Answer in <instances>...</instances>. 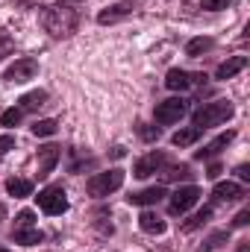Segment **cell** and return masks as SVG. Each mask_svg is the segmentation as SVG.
<instances>
[{"label":"cell","instance_id":"cell-13","mask_svg":"<svg viewBox=\"0 0 250 252\" xmlns=\"http://www.w3.org/2000/svg\"><path fill=\"white\" fill-rule=\"evenodd\" d=\"M12 241H15V244H24V247H36V244L44 241V235L36 229V223H33V226H15V229H12Z\"/></svg>","mask_w":250,"mask_h":252},{"label":"cell","instance_id":"cell-31","mask_svg":"<svg viewBox=\"0 0 250 252\" xmlns=\"http://www.w3.org/2000/svg\"><path fill=\"white\" fill-rule=\"evenodd\" d=\"M12 147H15V138H12V135H0V156L9 153Z\"/></svg>","mask_w":250,"mask_h":252},{"label":"cell","instance_id":"cell-10","mask_svg":"<svg viewBox=\"0 0 250 252\" xmlns=\"http://www.w3.org/2000/svg\"><path fill=\"white\" fill-rule=\"evenodd\" d=\"M162 164H165V153L153 150V153H147V156H141V158L135 161V167H132V176H138V179H147V176L159 173V170H162Z\"/></svg>","mask_w":250,"mask_h":252},{"label":"cell","instance_id":"cell-35","mask_svg":"<svg viewBox=\"0 0 250 252\" xmlns=\"http://www.w3.org/2000/svg\"><path fill=\"white\" fill-rule=\"evenodd\" d=\"M74 3H83V0H59V6H74Z\"/></svg>","mask_w":250,"mask_h":252},{"label":"cell","instance_id":"cell-33","mask_svg":"<svg viewBox=\"0 0 250 252\" xmlns=\"http://www.w3.org/2000/svg\"><path fill=\"white\" fill-rule=\"evenodd\" d=\"M236 176H239L242 182H250V164H239V167H236Z\"/></svg>","mask_w":250,"mask_h":252},{"label":"cell","instance_id":"cell-17","mask_svg":"<svg viewBox=\"0 0 250 252\" xmlns=\"http://www.w3.org/2000/svg\"><path fill=\"white\" fill-rule=\"evenodd\" d=\"M138 226H141V232H147V235H162V232H165V220H162L156 211H141Z\"/></svg>","mask_w":250,"mask_h":252},{"label":"cell","instance_id":"cell-29","mask_svg":"<svg viewBox=\"0 0 250 252\" xmlns=\"http://www.w3.org/2000/svg\"><path fill=\"white\" fill-rule=\"evenodd\" d=\"M33 220H36V214L27 208V211H21V214L15 217V226H33Z\"/></svg>","mask_w":250,"mask_h":252},{"label":"cell","instance_id":"cell-34","mask_svg":"<svg viewBox=\"0 0 250 252\" xmlns=\"http://www.w3.org/2000/svg\"><path fill=\"white\" fill-rule=\"evenodd\" d=\"M218 173H221V164H212V167H209V173H206V176H209V179H218Z\"/></svg>","mask_w":250,"mask_h":252},{"label":"cell","instance_id":"cell-24","mask_svg":"<svg viewBox=\"0 0 250 252\" xmlns=\"http://www.w3.org/2000/svg\"><path fill=\"white\" fill-rule=\"evenodd\" d=\"M209 217H212V208L206 205V208H200V211H197L191 220H186V223H183V229H186V232H191V229H200V226H203Z\"/></svg>","mask_w":250,"mask_h":252},{"label":"cell","instance_id":"cell-22","mask_svg":"<svg viewBox=\"0 0 250 252\" xmlns=\"http://www.w3.org/2000/svg\"><path fill=\"white\" fill-rule=\"evenodd\" d=\"M56 129H59V124L53 118H47V121H36L33 124V135L36 138H50V135H56Z\"/></svg>","mask_w":250,"mask_h":252},{"label":"cell","instance_id":"cell-16","mask_svg":"<svg viewBox=\"0 0 250 252\" xmlns=\"http://www.w3.org/2000/svg\"><path fill=\"white\" fill-rule=\"evenodd\" d=\"M245 67H248V56H230L227 62L215 70V79H233V76L242 73Z\"/></svg>","mask_w":250,"mask_h":252},{"label":"cell","instance_id":"cell-6","mask_svg":"<svg viewBox=\"0 0 250 252\" xmlns=\"http://www.w3.org/2000/svg\"><path fill=\"white\" fill-rule=\"evenodd\" d=\"M188 112V100H183V97H171V100H162L159 106H156V124H177L183 115Z\"/></svg>","mask_w":250,"mask_h":252},{"label":"cell","instance_id":"cell-32","mask_svg":"<svg viewBox=\"0 0 250 252\" xmlns=\"http://www.w3.org/2000/svg\"><path fill=\"white\" fill-rule=\"evenodd\" d=\"M233 223H236V226H248V223H250V208H245V211H239Z\"/></svg>","mask_w":250,"mask_h":252},{"label":"cell","instance_id":"cell-36","mask_svg":"<svg viewBox=\"0 0 250 252\" xmlns=\"http://www.w3.org/2000/svg\"><path fill=\"white\" fill-rule=\"evenodd\" d=\"M239 252H248V250H239Z\"/></svg>","mask_w":250,"mask_h":252},{"label":"cell","instance_id":"cell-25","mask_svg":"<svg viewBox=\"0 0 250 252\" xmlns=\"http://www.w3.org/2000/svg\"><path fill=\"white\" fill-rule=\"evenodd\" d=\"M21 118H24V112H21V109H6V112L0 115V124H3V126H18V124H21Z\"/></svg>","mask_w":250,"mask_h":252},{"label":"cell","instance_id":"cell-28","mask_svg":"<svg viewBox=\"0 0 250 252\" xmlns=\"http://www.w3.org/2000/svg\"><path fill=\"white\" fill-rule=\"evenodd\" d=\"M138 135H141L144 141H156V138H159V126H141Z\"/></svg>","mask_w":250,"mask_h":252},{"label":"cell","instance_id":"cell-20","mask_svg":"<svg viewBox=\"0 0 250 252\" xmlns=\"http://www.w3.org/2000/svg\"><path fill=\"white\" fill-rule=\"evenodd\" d=\"M6 190H9V196L24 199V196L33 193V182H30V179H9V182H6Z\"/></svg>","mask_w":250,"mask_h":252},{"label":"cell","instance_id":"cell-21","mask_svg":"<svg viewBox=\"0 0 250 252\" xmlns=\"http://www.w3.org/2000/svg\"><path fill=\"white\" fill-rule=\"evenodd\" d=\"M191 176H194V173H191L188 164H174V167L162 170V179H165V182H180V179H191Z\"/></svg>","mask_w":250,"mask_h":252},{"label":"cell","instance_id":"cell-12","mask_svg":"<svg viewBox=\"0 0 250 252\" xmlns=\"http://www.w3.org/2000/svg\"><path fill=\"white\" fill-rule=\"evenodd\" d=\"M62 158V150L59 147H53V144H47V147H42L39 150V176L44 179L53 167H56V161Z\"/></svg>","mask_w":250,"mask_h":252},{"label":"cell","instance_id":"cell-37","mask_svg":"<svg viewBox=\"0 0 250 252\" xmlns=\"http://www.w3.org/2000/svg\"><path fill=\"white\" fill-rule=\"evenodd\" d=\"M0 252H3V250H0Z\"/></svg>","mask_w":250,"mask_h":252},{"label":"cell","instance_id":"cell-27","mask_svg":"<svg viewBox=\"0 0 250 252\" xmlns=\"http://www.w3.org/2000/svg\"><path fill=\"white\" fill-rule=\"evenodd\" d=\"M233 0H200V9H206V12H221V9H227Z\"/></svg>","mask_w":250,"mask_h":252},{"label":"cell","instance_id":"cell-11","mask_svg":"<svg viewBox=\"0 0 250 252\" xmlns=\"http://www.w3.org/2000/svg\"><path fill=\"white\" fill-rule=\"evenodd\" d=\"M233 138H236V132H224V135H218V138L209 141L203 150H197L194 158H197V161H209V158H215L221 150H227V144H233Z\"/></svg>","mask_w":250,"mask_h":252},{"label":"cell","instance_id":"cell-23","mask_svg":"<svg viewBox=\"0 0 250 252\" xmlns=\"http://www.w3.org/2000/svg\"><path fill=\"white\" fill-rule=\"evenodd\" d=\"M212 44H215V41H212V38H203V35H200V38H191L186 44V56H200V53L212 50Z\"/></svg>","mask_w":250,"mask_h":252},{"label":"cell","instance_id":"cell-30","mask_svg":"<svg viewBox=\"0 0 250 252\" xmlns=\"http://www.w3.org/2000/svg\"><path fill=\"white\" fill-rule=\"evenodd\" d=\"M221 241H227V232H218V235H212V238H209V244H206L203 250H215V247H221Z\"/></svg>","mask_w":250,"mask_h":252},{"label":"cell","instance_id":"cell-14","mask_svg":"<svg viewBox=\"0 0 250 252\" xmlns=\"http://www.w3.org/2000/svg\"><path fill=\"white\" fill-rule=\"evenodd\" d=\"M162 196H165V188L162 185H153V188H144V190H138V193H129L126 202L129 205H156Z\"/></svg>","mask_w":250,"mask_h":252},{"label":"cell","instance_id":"cell-4","mask_svg":"<svg viewBox=\"0 0 250 252\" xmlns=\"http://www.w3.org/2000/svg\"><path fill=\"white\" fill-rule=\"evenodd\" d=\"M36 199H39V208H42L44 214H50V217H59V214L68 211V196H65L62 185H50V188H44Z\"/></svg>","mask_w":250,"mask_h":252},{"label":"cell","instance_id":"cell-3","mask_svg":"<svg viewBox=\"0 0 250 252\" xmlns=\"http://www.w3.org/2000/svg\"><path fill=\"white\" fill-rule=\"evenodd\" d=\"M121 185H124V170L115 167V170H106V173H94L85 188H88V193H91L94 199H103V196L115 193Z\"/></svg>","mask_w":250,"mask_h":252},{"label":"cell","instance_id":"cell-26","mask_svg":"<svg viewBox=\"0 0 250 252\" xmlns=\"http://www.w3.org/2000/svg\"><path fill=\"white\" fill-rule=\"evenodd\" d=\"M12 50H15V41H12V35H9L6 30H0V59H6Z\"/></svg>","mask_w":250,"mask_h":252},{"label":"cell","instance_id":"cell-18","mask_svg":"<svg viewBox=\"0 0 250 252\" xmlns=\"http://www.w3.org/2000/svg\"><path fill=\"white\" fill-rule=\"evenodd\" d=\"M44 100H47V91L36 88V91H27V94L18 100V103H21L18 109H21V112H36V109H42V106H44Z\"/></svg>","mask_w":250,"mask_h":252},{"label":"cell","instance_id":"cell-5","mask_svg":"<svg viewBox=\"0 0 250 252\" xmlns=\"http://www.w3.org/2000/svg\"><path fill=\"white\" fill-rule=\"evenodd\" d=\"M200 199V188L197 185H186V188H177L168 199V214L171 217H183L186 211H191Z\"/></svg>","mask_w":250,"mask_h":252},{"label":"cell","instance_id":"cell-15","mask_svg":"<svg viewBox=\"0 0 250 252\" xmlns=\"http://www.w3.org/2000/svg\"><path fill=\"white\" fill-rule=\"evenodd\" d=\"M239 196H245V190H242V185H236V182H218L212 188V202H233Z\"/></svg>","mask_w":250,"mask_h":252},{"label":"cell","instance_id":"cell-1","mask_svg":"<svg viewBox=\"0 0 250 252\" xmlns=\"http://www.w3.org/2000/svg\"><path fill=\"white\" fill-rule=\"evenodd\" d=\"M77 24H80V15L77 9L71 6H44L42 9V27L53 35V38H68L71 32H77Z\"/></svg>","mask_w":250,"mask_h":252},{"label":"cell","instance_id":"cell-19","mask_svg":"<svg viewBox=\"0 0 250 252\" xmlns=\"http://www.w3.org/2000/svg\"><path fill=\"white\" fill-rule=\"evenodd\" d=\"M200 135H203V129L188 126V129H180V132L171 135V144H174V147H191L194 141H200Z\"/></svg>","mask_w":250,"mask_h":252},{"label":"cell","instance_id":"cell-2","mask_svg":"<svg viewBox=\"0 0 250 252\" xmlns=\"http://www.w3.org/2000/svg\"><path fill=\"white\" fill-rule=\"evenodd\" d=\"M233 103H227V100H215V103H206V106H200L194 115H191V124L197 126V129H209V126H221L227 124L230 118H233Z\"/></svg>","mask_w":250,"mask_h":252},{"label":"cell","instance_id":"cell-7","mask_svg":"<svg viewBox=\"0 0 250 252\" xmlns=\"http://www.w3.org/2000/svg\"><path fill=\"white\" fill-rule=\"evenodd\" d=\"M138 9V3L135 0H118V3H112V6H106L100 15H97V24H118V21H124V18H129L132 12Z\"/></svg>","mask_w":250,"mask_h":252},{"label":"cell","instance_id":"cell-9","mask_svg":"<svg viewBox=\"0 0 250 252\" xmlns=\"http://www.w3.org/2000/svg\"><path fill=\"white\" fill-rule=\"evenodd\" d=\"M36 70H39V62L30 59V56H24V59H15V62L6 67L3 79H9V82H27V79L36 76Z\"/></svg>","mask_w":250,"mask_h":252},{"label":"cell","instance_id":"cell-8","mask_svg":"<svg viewBox=\"0 0 250 252\" xmlns=\"http://www.w3.org/2000/svg\"><path fill=\"white\" fill-rule=\"evenodd\" d=\"M203 73H188V70H180V67H174V70H168V76H165V85L171 88V91H188V88H194V85H203Z\"/></svg>","mask_w":250,"mask_h":252}]
</instances>
